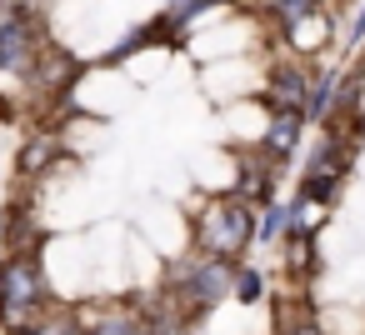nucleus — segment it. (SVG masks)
Returning <instances> with one entry per match:
<instances>
[{
  "label": "nucleus",
  "mask_w": 365,
  "mask_h": 335,
  "mask_svg": "<svg viewBox=\"0 0 365 335\" xmlns=\"http://www.w3.org/2000/svg\"><path fill=\"white\" fill-rule=\"evenodd\" d=\"M335 96H340V76H335V71L310 76V96H305V115H300V120L330 125V120H335Z\"/></svg>",
  "instance_id": "0eeeda50"
},
{
  "label": "nucleus",
  "mask_w": 365,
  "mask_h": 335,
  "mask_svg": "<svg viewBox=\"0 0 365 335\" xmlns=\"http://www.w3.org/2000/svg\"><path fill=\"white\" fill-rule=\"evenodd\" d=\"M86 330L91 335H150L145 330V315H135V310H106V315L86 320Z\"/></svg>",
  "instance_id": "9b49d317"
},
{
  "label": "nucleus",
  "mask_w": 365,
  "mask_h": 335,
  "mask_svg": "<svg viewBox=\"0 0 365 335\" xmlns=\"http://www.w3.org/2000/svg\"><path fill=\"white\" fill-rule=\"evenodd\" d=\"M46 310V270L31 255H11L0 265V325L6 330H26L36 325Z\"/></svg>",
  "instance_id": "f03ea898"
},
{
  "label": "nucleus",
  "mask_w": 365,
  "mask_h": 335,
  "mask_svg": "<svg viewBox=\"0 0 365 335\" xmlns=\"http://www.w3.org/2000/svg\"><path fill=\"white\" fill-rule=\"evenodd\" d=\"M345 140L335 135V130H325V140L310 150V160H305V180H340L345 175Z\"/></svg>",
  "instance_id": "1a4fd4ad"
},
{
  "label": "nucleus",
  "mask_w": 365,
  "mask_h": 335,
  "mask_svg": "<svg viewBox=\"0 0 365 335\" xmlns=\"http://www.w3.org/2000/svg\"><path fill=\"white\" fill-rule=\"evenodd\" d=\"M260 290H265V280H260V270L240 260V265H235V285H230V295H235L240 305H255V300H260Z\"/></svg>",
  "instance_id": "2eb2a0df"
},
{
  "label": "nucleus",
  "mask_w": 365,
  "mask_h": 335,
  "mask_svg": "<svg viewBox=\"0 0 365 335\" xmlns=\"http://www.w3.org/2000/svg\"><path fill=\"white\" fill-rule=\"evenodd\" d=\"M270 16L280 21V36H290L295 26H305L315 16V6H310V0H285V6H270Z\"/></svg>",
  "instance_id": "dca6fc26"
},
{
  "label": "nucleus",
  "mask_w": 365,
  "mask_h": 335,
  "mask_svg": "<svg viewBox=\"0 0 365 335\" xmlns=\"http://www.w3.org/2000/svg\"><path fill=\"white\" fill-rule=\"evenodd\" d=\"M31 330H36V335H91L86 320H81V310H51V315H41Z\"/></svg>",
  "instance_id": "4468645a"
},
{
  "label": "nucleus",
  "mask_w": 365,
  "mask_h": 335,
  "mask_svg": "<svg viewBox=\"0 0 365 335\" xmlns=\"http://www.w3.org/2000/svg\"><path fill=\"white\" fill-rule=\"evenodd\" d=\"M46 51V31L36 26V11H26L11 31H0V71L6 76H31Z\"/></svg>",
  "instance_id": "20e7f679"
},
{
  "label": "nucleus",
  "mask_w": 365,
  "mask_h": 335,
  "mask_svg": "<svg viewBox=\"0 0 365 335\" xmlns=\"http://www.w3.org/2000/svg\"><path fill=\"white\" fill-rule=\"evenodd\" d=\"M76 76H81V66H76L66 51H41V61H36V71H31L26 81H31V91H41V96H66Z\"/></svg>",
  "instance_id": "423d86ee"
},
{
  "label": "nucleus",
  "mask_w": 365,
  "mask_h": 335,
  "mask_svg": "<svg viewBox=\"0 0 365 335\" xmlns=\"http://www.w3.org/2000/svg\"><path fill=\"white\" fill-rule=\"evenodd\" d=\"M170 285H180V305L190 310V315H210L225 295H230V285H235V265H225V260H175V270H170Z\"/></svg>",
  "instance_id": "7ed1b4c3"
},
{
  "label": "nucleus",
  "mask_w": 365,
  "mask_h": 335,
  "mask_svg": "<svg viewBox=\"0 0 365 335\" xmlns=\"http://www.w3.org/2000/svg\"><path fill=\"white\" fill-rule=\"evenodd\" d=\"M61 155H66L61 135H56V130H41V135H31V140L21 145V155H16V170H21V175H41V170H51Z\"/></svg>",
  "instance_id": "6e6552de"
},
{
  "label": "nucleus",
  "mask_w": 365,
  "mask_h": 335,
  "mask_svg": "<svg viewBox=\"0 0 365 335\" xmlns=\"http://www.w3.org/2000/svg\"><path fill=\"white\" fill-rule=\"evenodd\" d=\"M300 125H305L300 115H270V130H265V140H260V145H265V155L285 165V155H290V150H295V140H300Z\"/></svg>",
  "instance_id": "9d476101"
},
{
  "label": "nucleus",
  "mask_w": 365,
  "mask_h": 335,
  "mask_svg": "<svg viewBox=\"0 0 365 335\" xmlns=\"http://www.w3.org/2000/svg\"><path fill=\"white\" fill-rule=\"evenodd\" d=\"M11 335H36V330H31V325H26V330H11Z\"/></svg>",
  "instance_id": "412c9836"
},
{
  "label": "nucleus",
  "mask_w": 365,
  "mask_h": 335,
  "mask_svg": "<svg viewBox=\"0 0 365 335\" xmlns=\"http://www.w3.org/2000/svg\"><path fill=\"white\" fill-rule=\"evenodd\" d=\"M285 335H325V330H320V320H310V315H300L295 325H285Z\"/></svg>",
  "instance_id": "6ab92c4d"
},
{
  "label": "nucleus",
  "mask_w": 365,
  "mask_h": 335,
  "mask_svg": "<svg viewBox=\"0 0 365 335\" xmlns=\"http://www.w3.org/2000/svg\"><path fill=\"white\" fill-rule=\"evenodd\" d=\"M345 46H350V51H360V46H365V6L355 11V26L345 31Z\"/></svg>",
  "instance_id": "a211bd4d"
},
{
  "label": "nucleus",
  "mask_w": 365,
  "mask_h": 335,
  "mask_svg": "<svg viewBox=\"0 0 365 335\" xmlns=\"http://www.w3.org/2000/svg\"><path fill=\"white\" fill-rule=\"evenodd\" d=\"M285 240H290V260H295V270H315V265H320L310 235H285Z\"/></svg>",
  "instance_id": "f3484780"
},
{
  "label": "nucleus",
  "mask_w": 365,
  "mask_h": 335,
  "mask_svg": "<svg viewBox=\"0 0 365 335\" xmlns=\"http://www.w3.org/2000/svg\"><path fill=\"white\" fill-rule=\"evenodd\" d=\"M26 11H31V6H0V31H11V26L26 16Z\"/></svg>",
  "instance_id": "aec40b11"
},
{
  "label": "nucleus",
  "mask_w": 365,
  "mask_h": 335,
  "mask_svg": "<svg viewBox=\"0 0 365 335\" xmlns=\"http://www.w3.org/2000/svg\"><path fill=\"white\" fill-rule=\"evenodd\" d=\"M295 230V205L290 200H275L260 220H255V240H280V235H290Z\"/></svg>",
  "instance_id": "f8f14e48"
},
{
  "label": "nucleus",
  "mask_w": 365,
  "mask_h": 335,
  "mask_svg": "<svg viewBox=\"0 0 365 335\" xmlns=\"http://www.w3.org/2000/svg\"><path fill=\"white\" fill-rule=\"evenodd\" d=\"M250 240H255V210H250L235 190L215 195V200L200 210V220H195V250H200L205 260L235 265V260L250 250Z\"/></svg>",
  "instance_id": "f257e3e1"
},
{
  "label": "nucleus",
  "mask_w": 365,
  "mask_h": 335,
  "mask_svg": "<svg viewBox=\"0 0 365 335\" xmlns=\"http://www.w3.org/2000/svg\"><path fill=\"white\" fill-rule=\"evenodd\" d=\"M0 235H6V215H0Z\"/></svg>",
  "instance_id": "4be33fe9"
},
{
  "label": "nucleus",
  "mask_w": 365,
  "mask_h": 335,
  "mask_svg": "<svg viewBox=\"0 0 365 335\" xmlns=\"http://www.w3.org/2000/svg\"><path fill=\"white\" fill-rule=\"evenodd\" d=\"M305 96H310V76H305L295 61L270 66V81H265V105H270V115H305Z\"/></svg>",
  "instance_id": "39448f33"
},
{
  "label": "nucleus",
  "mask_w": 365,
  "mask_h": 335,
  "mask_svg": "<svg viewBox=\"0 0 365 335\" xmlns=\"http://www.w3.org/2000/svg\"><path fill=\"white\" fill-rule=\"evenodd\" d=\"M190 325H195V315L190 310H170V305H160V310L145 315V330L150 335H190Z\"/></svg>",
  "instance_id": "ddd939ff"
}]
</instances>
